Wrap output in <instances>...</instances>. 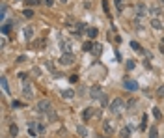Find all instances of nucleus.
I'll return each mask as SVG.
<instances>
[{
	"label": "nucleus",
	"instance_id": "obj_1",
	"mask_svg": "<svg viewBox=\"0 0 164 138\" xmlns=\"http://www.w3.org/2000/svg\"><path fill=\"white\" fill-rule=\"evenodd\" d=\"M90 95H91V99H101L105 94H103V88L99 86V84H93L91 86V90H90Z\"/></svg>",
	"mask_w": 164,
	"mask_h": 138
},
{
	"label": "nucleus",
	"instance_id": "obj_2",
	"mask_svg": "<svg viewBox=\"0 0 164 138\" xmlns=\"http://www.w3.org/2000/svg\"><path fill=\"white\" fill-rule=\"evenodd\" d=\"M60 63H62V65H71V63H75L73 52H63V54L60 56Z\"/></svg>",
	"mask_w": 164,
	"mask_h": 138
},
{
	"label": "nucleus",
	"instance_id": "obj_3",
	"mask_svg": "<svg viewBox=\"0 0 164 138\" xmlns=\"http://www.w3.org/2000/svg\"><path fill=\"white\" fill-rule=\"evenodd\" d=\"M110 110L114 112V114H118V112H121L123 110V101L118 97V99H114L112 103H110Z\"/></svg>",
	"mask_w": 164,
	"mask_h": 138
},
{
	"label": "nucleus",
	"instance_id": "obj_4",
	"mask_svg": "<svg viewBox=\"0 0 164 138\" xmlns=\"http://www.w3.org/2000/svg\"><path fill=\"white\" fill-rule=\"evenodd\" d=\"M37 110H39V112H49V110H52L51 101H49V99H41V101L37 103Z\"/></svg>",
	"mask_w": 164,
	"mask_h": 138
},
{
	"label": "nucleus",
	"instance_id": "obj_5",
	"mask_svg": "<svg viewBox=\"0 0 164 138\" xmlns=\"http://www.w3.org/2000/svg\"><path fill=\"white\" fill-rule=\"evenodd\" d=\"M123 86H125L129 91H136V90H138V82H136V80H131V79H125V80H123Z\"/></svg>",
	"mask_w": 164,
	"mask_h": 138
},
{
	"label": "nucleus",
	"instance_id": "obj_6",
	"mask_svg": "<svg viewBox=\"0 0 164 138\" xmlns=\"http://www.w3.org/2000/svg\"><path fill=\"white\" fill-rule=\"evenodd\" d=\"M134 11H136V17H144V15H147V13H149L147 6H144V4H138V6L134 8Z\"/></svg>",
	"mask_w": 164,
	"mask_h": 138
},
{
	"label": "nucleus",
	"instance_id": "obj_7",
	"mask_svg": "<svg viewBox=\"0 0 164 138\" xmlns=\"http://www.w3.org/2000/svg\"><path fill=\"white\" fill-rule=\"evenodd\" d=\"M77 132H78L82 138H86V136H88V129H86L82 123H80V125H77Z\"/></svg>",
	"mask_w": 164,
	"mask_h": 138
},
{
	"label": "nucleus",
	"instance_id": "obj_8",
	"mask_svg": "<svg viewBox=\"0 0 164 138\" xmlns=\"http://www.w3.org/2000/svg\"><path fill=\"white\" fill-rule=\"evenodd\" d=\"M34 94H32V86H30V82H25V97H32Z\"/></svg>",
	"mask_w": 164,
	"mask_h": 138
},
{
	"label": "nucleus",
	"instance_id": "obj_9",
	"mask_svg": "<svg viewBox=\"0 0 164 138\" xmlns=\"http://www.w3.org/2000/svg\"><path fill=\"white\" fill-rule=\"evenodd\" d=\"M151 28H155V30H160V28H162V22H160L158 19H151Z\"/></svg>",
	"mask_w": 164,
	"mask_h": 138
},
{
	"label": "nucleus",
	"instance_id": "obj_10",
	"mask_svg": "<svg viewBox=\"0 0 164 138\" xmlns=\"http://www.w3.org/2000/svg\"><path fill=\"white\" fill-rule=\"evenodd\" d=\"M131 47L136 51V52H144V49H142V45H140L138 41H131Z\"/></svg>",
	"mask_w": 164,
	"mask_h": 138
},
{
	"label": "nucleus",
	"instance_id": "obj_11",
	"mask_svg": "<svg viewBox=\"0 0 164 138\" xmlns=\"http://www.w3.org/2000/svg\"><path fill=\"white\" fill-rule=\"evenodd\" d=\"M149 138H158V129H157V125H153V127L149 129Z\"/></svg>",
	"mask_w": 164,
	"mask_h": 138
},
{
	"label": "nucleus",
	"instance_id": "obj_12",
	"mask_svg": "<svg viewBox=\"0 0 164 138\" xmlns=\"http://www.w3.org/2000/svg\"><path fill=\"white\" fill-rule=\"evenodd\" d=\"M62 51L63 52H71V43H69V41H62Z\"/></svg>",
	"mask_w": 164,
	"mask_h": 138
},
{
	"label": "nucleus",
	"instance_id": "obj_13",
	"mask_svg": "<svg viewBox=\"0 0 164 138\" xmlns=\"http://www.w3.org/2000/svg\"><path fill=\"white\" fill-rule=\"evenodd\" d=\"M103 129H105L108 134H110V132H114V127L110 125V121H103Z\"/></svg>",
	"mask_w": 164,
	"mask_h": 138
},
{
	"label": "nucleus",
	"instance_id": "obj_14",
	"mask_svg": "<svg viewBox=\"0 0 164 138\" xmlns=\"http://www.w3.org/2000/svg\"><path fill=\"white\" fill-rule=\"evenodd\" d=\"M62 97H63V99H73V91H71V90H63V91H62Z\"/></svg>",
	"mask_w": 164,
	"mask_h": 138
},
{
	"label": "nucleus",
	"instance_id": "obj_15",
	"mask_svg": "<svg viewBox=\"0 0 164 138\" xmlns=\"http://www.w3.org/2000/svg\"><path fill=\"white\" fill-rule=\"evenodd\" d=\"M120 134H121V138H129V136H131V129H129V127H125V129H121V132H120Z\"/></svg>",
	"mask_w": 164,
	"mask_h": 138
},
{
	"label": "nucleus",
	"instance_id": "obj_16",
	"mask_svg": "<svg viewBox=\"0 0 164 138\" xmlns=\"http://www.w3.org/2000/svg\"><path fill=\"white\" fill-rule=\"evenodd\" d=\"M47 116H49V120H51V121H54V120L58 118V116H56V112H54V108H52V110H49V112H47Z\"/></svg>",
	"mask_w": 164,
	"mask_h": 138
},
{
	"label": "nucleus",
	"instance_id": "obj_17",
	"mask_svg": "<svg viewBox=\"0 0 164 138\" xmlns=\"http://www.w3.org/2000/svg\"><path fill=\"white\" fill-rule=\"evenodd\" d=\"M97 34H99V32H97V28H90V30H88V36H90L91 39H93V37H97Z\"/></svg>",
	"mask_w": 164,
	"mask_h": 138
},
{
	"label": "nucleus",
	"instance_id": "obj_18",
	"mask_svg": "<svg viewBox=\"0 0 164 138\" xmlns=\"http://www.w3.org/2000/svg\"><path fill=\"white\" fill-rule=\"evenodd\" d=\"M32 34H34L32 28H25V37H26V39H32Z\"/></svg>",
	"mask_w": 164,
	"mask_h": 138
},
{
	"label": "nucleus",
	"instance_id": "obj_19",
	"mask_svg": "<svg viewBox=\"0 0 164 138\" xmlns=\"http://www.w3.org/2000/svg\"><path fill=\"white\" fill-rule=\"evenodd\" d=\"M91 52H93V54L97 56V54L101 52V45H97V43H95V45H93V49H91Z\"/></svg>",
	"mask_w": 164,
	"mask_h": 138
},
{
	"label": "nucleus",
	"instance_id": "obj_20",
	"mask_svg": "<svg viewBox=\"0 0 164 138\" xmlns=\"http://www.w3.org/2000/svg\"><path fill=\"white\" fill-rule=\"evenodd\" d=\"M2 90L6 91V94H10V86H8V80L6 79H2Z\"/></svg>",
	"mask_w": 164,
	"mask_h": 138
},
{
	"label": "nucleus",
	"instance_id": "obj_21",
	"mask_svg": "<svg viewBox=\"0 0 164 138\" xmlns=\"http://www.w3.org/2000/svg\"><path fill=\"white\" fill-rule=\"evenodd\" d=\"M149 11H151V13H153V15H155V17H157V15H160V11H162V10H160V8H158V6H155V8H151V10H149Z\"/></svg>",
	"mask_w": 164,
	"mask_h": 138
},
{
	"label": "nucleus",
	"instance_id": "obj_22",
	"mask_svg": "<svg viewBox=\"0 0 164 138\" xmlns=\"http://www.w3.org/2000/svg\"><path fill=\"white\" fill-rule=\"evenodd\" d=\"M17 132H19L17 125H11V127H10V134H11V136H17Z\"/></svg>",
	"mask_w": 164,
	"mask_h": 138
},
{
	"label": "nucleus",
	"instance_id": "obj_23",
	"mask_svg": "<svg viewBox=\"0 0 164 138\" xmlns=\"http://www.w3.org/2000/svg\"><path fill=\"white\" fill-rule=\"evenodd\" d=\"M82 118H84V120H90V118H91V108L84 110V114H82Z\"/></svg>",
	"mask_w": 164,
	"mask_h": 138
},
{
	"label": "nucleus",
	"instance_id": "obj_24",
	"mask_svg": "<svg viewBox=\"0 0 164 138\" xmlns=\"http://www.w3.org/2000/svg\"><path fill=\"white\" fill-rule=\"evenodd\" d=\"M22 15H25V17H28V19H30V17H32V15H34V11H32V10H28V8H26V10H25V11H22Z\"/></svg>",
	"mask_w": 164,
	"mask_h": 138
},
{
	"label": "nucleus",
	"instance_id": "obj_25",
	"mask_svg": "<svg viewBox=\"0 0 164 138\" xmlns=\"http://www.w3.org/2000/svg\"><path fill=\"white\" fill-rule=\"evenodd\" d=\"M91 49H93V43H84V51L86 52H90Z\"/></svg>",
	"mask_w": 164,
	"mask_h": 138
},
{
	"label": "nucleus",
	"instance_id": "obj_26",
	"mask_svg": "<svg viewBox=\"0 0 164 138\" xmlns=\"http://www.w3.org/2000/svg\"><path fill=\"white\" fill-rule=\"evenodd\" d=\"M132 106H136V101L134 99H129L127 101V108H132Z\"/></svg>",
	"mask_w": 164,
	"mask_h": 138
},
{
	"label": "nucleus",
	"instance_id": "obj_27",
	"mask_svg": "<svg viewBox=\"0 0 164 138\" xmlns=\"http://www.w3.org/2000/svg\"><path fill=\"white\" fill-rule=\"evenodd\" d=\"M153 116H155L157 120H160V110H158V108H153Z\"/></svg>",
	"mask_w": 164,
	"mask_h": 138
},
{
	"label": "nucleus",
	"instance_id": "obj_28",
	"mask_svg": "<svg viewBox=\"0 0 164 138\" xmlns=\"http://www.w3.org/2000/svg\"><path fill=\"white\" fill-rule=\"evenodd\" d=\"M157 95H158V97H164V86H160V88L157 90Z\"/></svg>",
	"mask_w": 164,
	"mask_h": 138
},
{
	"label": "nucleus",
	"instance_id": "obj_29",
	"mask_svg": "<svg viewBox=\"0 0 164 138\" xmlns=\"http://www.w3.org/2000/svg\"><path fill=\"white\" fill-rule=\"evenodd\" d=\"M26 4H28V6H37L39 0H26Z\"/></svg>",
	"mask_w": 164,
	"mask_h": 138
},
{
	"label": "nucleus",
	"instance_id": "obj_30",
	"mask_svg": "<svg viewBox=\"0 0 164 138\" xmlns=\"http://www.w3.org/2000/svg\"><path fill=\"white\" fill-rule=\"evenodd\" d=\"M134 65H136V62H134V60L127 62V69H134Z\"/></svg>",
	"mask_w": 164,
	"mask_h": 138
},
{
	"label": "nucleus",
	"instance_id": "obj_31",
	"mask_svg": "<svg viewBox=\"0 0 164 138\" xmlns=\"http://www.w3.org/2000/svg\"><path fill=\"white\" fill-rule=\"evenodd\" d=\"M4 17H6V6H2V10H0V19L4 21Z\"/></svg>",
	"mask_w": 164,
	"mask_h": 138
},
{
	"label": "nucleus",
	"instance_id": "obj_32",
	"mask_svg": "<svg viewBox=\"0 0 164 138\" xmlns=\"http://www.w3.org/2000/svg\"><path fill=\"white\" fill-rule=\"evenodd\" d=\"M36 129H37V132H45V125H37Z\"/></svg>",
	"mask_w": 164,
	"mask_h": 138
},
{
	"label": "nucleus",
	"instance_id": "obj_33",
	"mask_svg": "<svg viewBox=\"0 0 164 138\" xmlns=\"http://www.w3.org/2000/svg\"><path fill=\"white\" fill-rule=\"evenodd\" d=\"M45 63H47V67H49L51 71H54V65H52V62H45Z\"/></svg>",
	"mask_w": 164,
	"mask_h": 138
},
{
	"label": "nucleus",
	"instance_id": "obj_34",
	"mask_svg": "<svg viewBox=\"0 0 164 138\" xmlns=\"http://www.w3.org/2000/svg\"><path fill=\"white\" fill-rule=\"evenodd\" d=\"M43 2H45V6H52V4H54V0H43Z\"/></svg>",
	"mask_w": 164,
	"mask_h": 138
},
{
	"label": "nucleus",
	"instance_id": "obj_35",
	"mask_svg": "<svg viewBox=\"0 0 164 138\" xmlns=\"http://www.w3.org/2000/svg\"><path fill=\"white\" fill-rule=\"evenodd\" d=\"M121 2H123V0H116V8H118V10H121Z\"/></svg>",
	"mask_w": 164,
	"mask_h": 138
},
{
	"label": "nucleus",
	"instance_id": "obj_36",
	"mask_svg": "<svg viewBox=\"0 0 164 138\" xmlns=\"http://www.w3.org/2000/svg\"><path fill=\"white\" fill-rule=\"evenodd\" d=\"M8 32H10V26L4 25V26H2V34H8Z\"/></svg>",
	"mask_w": 164,
	"mask_h": 138
},
{
	"label": "nucleus",
	"instance_id": "obj_37",
	"mask_svg": "<svg viewBox=\"0 0 164 138\" xmlns=\"http://www.w3.org/2000/svg\"><path fill=\"white\" fill-rule=\"evenodd\" d=\"M60 2H62V4H65V2H67V0H60Z\"/></svg>",
	"mask_w": 164,
	"mask_h": 138
},
{
	"label": "nucleus",
	"instance_id": "obj_38",
	"mask_svg": "<svg viewBox=\"0 0 164 138\" xmlns=\"http://www.w3.org/2000/svg\"><path fill=\"white\" fill-rule=\"evenodd\" d=\"M160 2H164V0H160Z\"/></svg>",
	"mask_w": 164,
	"mask_h": 138
},
{
	"label": "nucleus",
	"instance_id": "obj_39",
	"mask_svg": "<svg viewBox=\"0 0 164 138\" xmlns=\"http://www.w3.org/2000/svg\"><path fill=\"white\" fill-rule=\"evenodd\" d=\"M162 4H164V2H162Z\"/></svg>",
	"mask_w": 164,
	"mask_h": 138
}]
</instances>
